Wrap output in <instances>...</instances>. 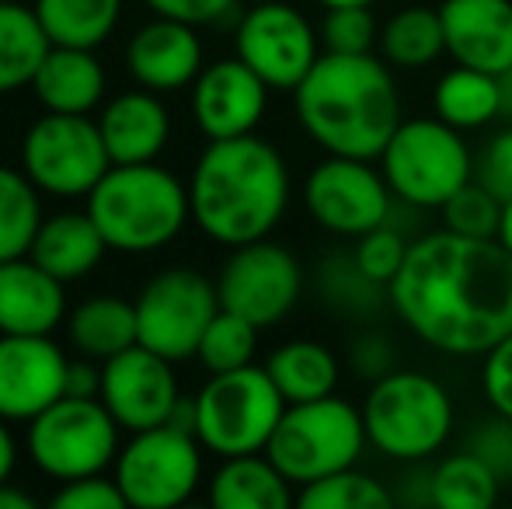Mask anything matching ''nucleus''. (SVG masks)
<instances>
[{
    "instance_id": "1",
    "label": "nucleus",
    "mask_w": 512,
    "mask_h": 509,
    "mask_svg": "<svg viewBox=\"0 0 512 509\" xmlns=\"http://www.w3.org/2000/svg\"><path fill=\"white\" fill-rule=\"evenodd\" d=\"M401 325L446 356H485L512 332V255L495 238L432 231L387 286Z\"/></svg>"
},
{
    "instance_id": "2",
    "label": "nucleus",
    "mask_w": 512,
    "mask_h": 509,
    "mask_svg": "<svg viewBox=\"0 0 512 509\" xmlns=\"http://www.w3.org/2000/svg\"><path fill=\"white\" fill-rule=\"evenodd\" d=\"M293 112L324 154L377 161L401 126L394 67L377 53H321L293 91Z\"/></svg>"
},
{
    "instance_id": "3",
    "label": "nucleus",
    "mask_w": 512,
    "mask_h": 509,
    "mask_svg": "<svg viewBox=\"0 0 512 509\" xmlns=\"http://www.w3.org/2000/svg\"><path fill=\"white\" fill-rule=\"evenodd\" d=\"M196 227L216 245H251L276 231L290 206V168L269 140H209L189 182Z\"/></svg>"
},
{
    "instance_id": "4",
    "label": "nucleus",
    "mask_w": 512,
    "mask_h": 509,
    "mask_svg": "<svg viewBox=\"0 0 512 509\" xmlns=\"http://www.w3.org/2000/svg\"><path fill=\"white\" fill-rule=\"evenodd\" d=\"M88 213L115 252H157L182 234L192 217L189 189L168 168L112 164L88 192Z\"/></svg>"
},
{
    "instance_id": "5",
    "label": "nucleus",
    "mask_w": 512,
    "mask_h": 509,
    "mask_svg": "<svg viewBox=\"0 0 512 509\" xmlns=\"http://www.w3.org/2000/svg\"><path fill=\"white\" fill-rule=\"evenodd\" d=\"M453 398L422 370H391L370 384L363 422L370 447L398 464L429 461L453 433Z\"/></svg>"
},
{
    "instance_id": "6",
    "label": "nucleus",
    "mask_w": 512,
    "mask_h": 509,
    "mask_svg": "<svg viewBox=\"0 0 512 509\" xmlns=\"http://www.w3.org/2000/svg\"><path fill=\"white\" fill-rule=\"evenodd\" d=\"M366 443L370 436H366L363 408L328 394V398L286 405L265 454L293 485L304 489L317 478L359 464Z\"/></svg>"
},
{
    "instance_id": "7",
    "label": "nucleus",
    "mask_w": 512,
    "mask_h": 509,
    "mask_svg": "<svg viewBox=\"0 0 512 509\" xmlns=\"http://www.w3.org/2000/svg\"><path fill=\"white\" fill-rule=\"evenodd\" d=\"M394 199L415 210H443V203L474 178V154L464 133L439 116L401 119L377 157Z\"/></svg>"
},
{
    "instance_id": "8",
    "label": "nucleus",
    "mask_w": 512,
    "mask_h": 509,
    "mask_svg": "<svg viewBox=\"0 0 512 509\" xmlns=\"http://www.w3.org/2000/svg\"><path fill=\"white\" fill-rule=\"evenodd\" d=\"M286 412V398L272 384L265 367H237L223 374H209L196 394V436L216 457L265 454L279 419Z\"/></svg>"
},
{
    "instance_id": "9",
    "label": "nucleus",
    "mask_w": 512,
    "mask_h": 509,
    "mask_svg": "<svg viewBox=\"0 0 512 509\" xmlns=\"http://www.w3.org/2000/svg\"><path fill=\"white\" fill-rule=\"evenodd\" d=\"M119 422L105 408L102 398H74L63 394L60 401L39 412L28 426V454L35 468L46 471L56 482L102 475L119 454Z\"/></svg>"
},
{
    "instance_id": "10",
    "label": "nucleus",
    "mask_w": 512,
    "mask_h": 509,
    "mask_svg": "<svg viewBox=\"0 0 512 509\" xmlns=\"http://www.w3.org/2000/svg\"><path fill=\"white\" fill-rule=\"evenodd\" d=\"M203 443L196 433L154 426L133 433L115 454V482L136 509H175L203 482Z\"/></svg>"
},
{
    "instance_id": "11",
    "label": "nucleus",
    "mask_w": 512,
    "mask_h": 509,
    "mask_svg": "<svg viewBox=\"0 0 512 509\" xmlns=\"http://www.w3.org/2000/svg\"><path fill=\"white\" fill-rule=\"evenodd\" d=\"M304 210L321 231L356 241L391 224L394 192L377 161L328 154L307 171Z\"/></svg>"
},
{
    "instance_id": "12",
    "label": "nucleus",
    "mask_w": 512,
    "mask_h": 509,
    "mask_svg": "<svg viewBox=\"0 0 512 509\" xmlns=\"http://www.w3.org/2000/svg\"><path fill=\"white\" fill-rule=\"evenodd\" d=\"M21 164L25 175L49 196H88L112 168V157L102 126L88 116L46 112L25 133Z\"/></svg>"
},
{
    "instance_id": "13",
    "label": "nucleus",
    "mask_w": 512,
    "mask_h": 509,
    "mask_svg": "<svg viewBox=\"0 0 512 509\" xmlns=\"http://www.w3.org/2000/svg\"><path fill=\"white\" fill-rule=\"evenodd\" d=\"M220 311L216 283L196 269H164L136 297V332L140 346L161 353L164 360L196 356L203 332Z\"/></svg>"
},
{
    "instance_id": "14",
    "label": "nucleus",
    "mask_w": 512,
    "mask_h": 509,
    "mask_svg": "<svg viewBox=\"0 0 512 509\" xmlns=\"http://www.w3.org/2000/svg\"><path fill=\"white\" fill-rule=\"evenodd\" d=\"M234 49L272 91H297L324 53L321 32L286 0H255L237 25Z\"/></svg>"
},
{
    "instance_id": "15",
    "label": "nucleus",
    "mask_w": 512,
    "mask_h": 509,
    "mask_svg": "<svg viewBox=\"0 0 512 509\" xmlns=\"http://www.w3.org/2000/svg\"><path fill=\"white\" fill-rule=\"evenodd\" d=\"M304 290V269L290 248L262 238L237 245L216 279L223 311H234L258 328H272L297 307Z\"/></svg>"
},
{
    "instance_id": "16",
    "label": "nucleus",
    "mask_w": 512,
    "mask_h": 509,
    "mask_svg": "<svg viewBox=\"0 0 512 509\" xmlns=\"http://www.w3.org/2000/svg\"><path fill=\"white\" fill-rule=\"evenodd\" d=\"M178 398L182 391H178L171 360H164L154 349L136 342L126 353L105 360L102 401L112 419L129 433L164 426Z\"/></svg>"
},
{
    "instance_id": "17",
    "label": "nucleus",
    "mask_w": 512,
    "mask_h": 509,
    "mask_svg": "<svg viewBox=\"0 0 512 509\" xmlns=\"http://www.w3.org/2000/svg\"><path fill=\"white\" fill-rule=\"evenodd\" d=\"M70 360L49 335H0V419L32 422L67 394Z\"/></svg>"
},
{
    "instance_id": "18",
    "label": "nucleus",
    "mask_w": 512,
    "mask_h": 509,
    "mask_svg": "<svg viewBox=\"0 0 512 509\" xmlns=\"http://www.w3.org/2000/svg\"><path fill=\"white\" fill-rule=\"evenodd\" d=\"M269 84L241 60H216L192 81V116L209 140L255 133L269 105Z\"/></svg>"
},
{
    "instance_id": "19",
    "label": "nucleus",
    "mask_w": 512,
    "mask_h": 509,
    "mask_svg": "<svg viewBox=\"0 0 512 509\" xmlns=\"http://www.w3.org/2000/svg\"><path fill=\"white\" fill-rule=\"evenodd\" d=\"M446 56L499 77L512 67V0H443Z\"/></svg>"
},
{
    "instance_id": "20",
    "label": "nucleus",
    "mask_w": 512,
    "mask_h": 509,
    "mask_svg": "<svg viewBox=\"0 0 512 509\" xmlns=\"http://www.w3.org/2000/svg\"><path fill=\"white\" fill-rule=\"evenodd\" d=\"M126 67L133 81L147 91L189 88L203 74V42L196 35V25L157 14L129 39Z\"/></svg>"
},
{
    "instance_id": "21",
    "label": "nucleus",
    "mask_w": 512,
    "mask_h": 509,
    "mask_svg": "<svg viewBox=\"0 0 512 509\" xmlns=\"http://www.w3.org/2000/svg\"><path fill=\"white\" fill-rule=\"evenodd\" d=\"M67 314L63 279L32 255L0 262V335H49Z\"/></svg>"
},
{
    "instance_id": "22",
    "label": "nucleus",
    "mask_w": 512,
    "mask_h": 509,
    "mask_svg": "<svg viewBox=\"0 0 512 509\" xmlns=\"http://www.w3.org/2000/svg\"><path fill=\"white\" fill-rule=\"evenodd\" d=\"M102 136L112 164H147L171 136V116L154 91H126L105 105Z\"/></svg>"
},
{
    "instance_id": "23",
    "label": "nucleus",
    "mask_w": 512,
    "mask_h": 509,
    "mask_svg": "<svg viewBox=\"0 0 512 509\" xmlns=\"http://www.w3.org/2000/svg\"><path fill=\"white\" fill-rule=\"evenodd\" d=\"M32 91L46 112L88 116L105 95V70L91 49L53 46L35 70Z\"/></svg>"
},
{
    "instance_id": "24",
    "label": "nucleus",
    "mask_w": 512,
    "mask_h": 509,
    "mask_svg": "<svg viewBox=\"0 0 512 509\" xmlns=\"http://www.w3.org/2000/svg\"><path fill=\"white\" fill-rule=\"evenodd\" d=\"M105 238L98 231V224L91 220V213H56V217L42 220L39 234H35L28 255L49 269L56 279L70 283L81 279L102 262L105 255Z\"/></svg>"
},
{
    "instance_id": "25",
    "label": "nucleus",
    "mask_w": 512,
    "mask_h": 509,
    "mask_svg": "<svg viewBox=\"0 0 512 509\" xmlns=\"http://www.w3.org/2000/svg\"><path fill=\"white\" fill-rule=\"evenodd\" d=\"M209 503L216 509H286L297 503L293 482L269 461V454L223 457L209 482Z\"/></svg>"
},
{
    "instance_id": "26",
    "label": "nucleus",
    "mask_w": 512,
    "mask_h": 509,
    "mask_svg": "<svg viewBox=\"0 0 512 509\" xmlns=\"http://www.w3.org/2000/svg\"><path fill=\"white\" fill-rule=\"evenodd\" d=\"M432 116H439L460 133L492 126L495 119H502L499 77L488 70L453 63L432 88Z\"/></svg>"
},
{
    "instance_id": "27",
    "label": "nucleus",
    "mask_w": 512,
    "mask_h": 509,
    "mask_svg": "<svg viewBox=\"0 0 512 509\" xmlns=\"http://www.w3.org/2000/svg\"><path fill=\"white\" fill-rule=\"evenodd\" d=\"M265 370H269L272 384L286 398V405L328 398V394L338 391V381H342L338 356L314 339H293L286 346H279L265 360Z\"/></svg>"
},
{
    "instance_id": "28",
    "label": "nucleus",
    "mask_w": 512,
    "mask_h": 509,
    "mask_svg": "<svg viewBox=\"0 0 512 509\" xmlns=\"http://www.w3.org/2000/svg\"><path fill=\"white\" fill-rule=\"evenodd\" d=\"M380 56L391 63L394 70H425L446 53V35L439 7L408 4L394 11L391 18L380 25Z\"/></svg>"
},
{
    "instance_id": "29",
    "label": "nucleus",
    "mask_w": 512,
    "mask_h": 509,
    "mask_svg": "<svg viewBox=\"0 0 512 509\" xmlns=\"http://www.w3.org/2000/svg\"><path fill=\"white\" fill-rule=\"evenodd\" d=\"M70 342L84 356L112 360L140 342L136 332V304L122 297H91L70 314Z\"/></svg>"
},
{
    "instance_id": "30",
    "label": "nucleus",
    "mask_w": 512,
    "mask_h": 509,
    "mask_svg": "<svg viewBox=\"0 0 512 509\" xmlns=\"http://www.w3.org/2000/svg\"><path fill=\"white\" fill-rule=\"evenodd\" d=\"M53 49L42 21L32 7H21L18 0L0 4V95L18 91L21 84H32L39 63Z\"/></svg>"
},
{
    "instance_id": "31",
    "label": "nucleus",
    "mask_w": 512,
    "mask_h": 509,
    "mask_svg": "<svg viewBox=\"0 0 512 509\" xmlns=\"http://www.w3.org/2000/svg\"><path fill=\"white\" fill-rule=\"evenodd\" d=\"M32 11L53 46L95 49L112 35L122 0H35Z\"/></svg>"
},
{
    "instance_id": "32",
    "label": "nucleus",
    "mask_w": 512,
    "mask_h": 509,
    "mask_svg": "<svg viewBox=\"0 0 512 509\" xmlns=\"http://www.w3.org/2000/svg\"><path fill=\"white\" fill-rule=\"evenodd\" d=\"M429 492L436 509H492L502 496V482L478 454L464 447L429 471Z\"/></svg>"
},
{
    "instance_id": "33",
    "label": "nucleus",
    "mask_w": 512,
    "mask_h": 509,
    "mask_svg": "<svg viewBox=\"0 0 512 509\" xmlns=\"http://www.w3.org/2000/svg\"><path fill=\"white\" fill-rule=\"evenodd\" d=\"M39 185L28 175L0 164V262L28 255L42 227Z\"/></svg>"
},
{
    "instance_id": "34",
    "label": "nucleus",
    "mask_w": 512,
    "mask_h": 509,
    "mask_svg": "<svg viewBox=\"0 0 512 509\" xmlns=\"http://www.w3.org/2000/svg\"><path fill=\"white\" fill-rule=\"evenodd\" d=\"M394 492L380 478L352 468H342L335 475H324L300 489L297 506L304 509H387L394 506Z\"/></svg>"
},
{
    "instance_id": "35",
    "label": "nucleus",
    "mask_w": 512,
    "mask_h": 509,
    "mask_svg": "<svg viewBox=\"0 0 512 509\" xmlns=\"http://www.w3.org/2000/svg\"><path fill=\"white\" fill-rule=\"evenodd\" d=\"M258 332L262 328L251 325L248 318L234 311H216L209 328L203 332V342H199L196 356L199 363L209 370V374H223V370H237V367H248L255 360V349H258Z\"/></svg>"
},
{
    "instance_id": "36",
    "label": "nucleus",
    "mask_w": 512,
    "mask_h": 509,
    "mask_svg": "<svg viewBox=\"0 0 512 509\" xmlns=\"http://www.w3.org/2000/svg\"><path fill=\"white\" fill-rule=\"evenodd\" d=\"M321 297L328 300L335 311H345L352 318H363L366 307H377L387 297V286L370 279L356 265L352 255H331L321 265Z\"/></svg>"
},
{
    "instance_id": "37",
    "label": "nucleus",
    "mask_w": 512,
    "mask_h": 509,
    "mask_svg": "<svg viewBox=\"0 0 512 509\" xmlns=\"http://www.w3.org/2000/svg\"><path fill=\"white\" fill-rule=\"evenodd\" d=\"M443 224L446 231L464 234V238H495L502 220V199L492 189L471 178L460 192H453L443 203Z\"/></svg>"
},
{
    "instance_id": "38",
    "label": "nucleus",
    "mask_w": 512,
    "mask_h": 509,
    "mask_svg": "<svg viewBox=\"0 0 512 509\" xmlns=\"http://www.w3.org/2000/svg\"><path fill=\"white\" fill-rule=\"evenodd\" d=\"M321 46L324 53H373L380 42V25L373 18V7L352 4V7H328L321 21Z\"/></svg>"
},
{
    "instance_id": "39",
    "label": "nucleus",
    "mask_w": 512,
    "mask_h": 509,
    "mask_svg": "<svg viewBox=\"0 0 512 509\" xmlns=\"http://www.w3.org/2000/svg\"><path fill=\"white\" fill-rule=\"evenodd\" d=\"M408 245L411 241L401 238V231H394L391 224H384V227H377V231L356 238L352 258H356V265L370 279H377L380 286H391V279L398 276L401 265H405Z\"/></svg>"
},
{
    "instance_id": "40",
    "label": "nucleus",
    "mask_w": 512,
    "mask_h": 509,
    "mask_svg": "<svg viewBox=\"0 0 512 509\" xmlns=\"http://www.w3.org/2000/svg\"><path fill=\"white\" fill-rule=\"evenodd\" d=\"M467 450L478 454L488 468L499 475L502 485L512 482V419L509 415L492 412L485 422H474L467 436Z\"/></svg>"
},
{
    "instance_id": "41",
    "label": "nucleus",
    "mask_w": 512,
    "mask_h": 509,
    "mask_svg": "<svg viewBox=\"0 0 512 509\" xmlns=\"http://www.w3.org/2000/svg\"><path fill=\"white\" fill-rule=\"evenodd\" d=\"M474 178L499 199L512 196V123L488 136L481 154L474 157Z\"/></svg>"
},
{
    "instance_id": "42",
    "label": "nucleus",
    "mask_w": 512,
    "mask_h": 509,
    "mask_svg": "<svg viewBox=\"0 0 512 509\" xmlns=\"http://www.w3.org/2000/svg\"><path fill=\"white\" fill-rule=\"evenodd\" d=\"M56 509H122L129 506L122 496L119 482H108L102 475L74 478V482H63V489L53 496Z\"/></svg>"
},
{
    "instance_id": "43",
    "label": "nucleus",
    "mask_w": 512,
    "mask_h": 509,
    "mask_svg": "<svg viewBox=\"0 0 512 509\" xmlns=\"http://www.w3.org/2000/svg\"><path fill=\"white\" fill-rule=\"evenodd\" d=\"M481 391H485L492 412L509 415L512 419V332L495 349L485 353L481 367Z\"/></svg>"
},
{
    "instance_id": "44",
    "label": "nucleus",
    "mask_w": 512,
    "mask_h": 509,
    "mask_svg": "<svg viewBox=\"0 0 512 509\" xmlns=\"http://www.w3.org/2000/svg\"><path fill=\"white\" fill-rule=\"evenodd\" d=\"M349 367L352 374H359L363 381H380L391 370H398V353H394V342L384 332H363L352 339L349 349Z\"/></svg>"
},
{
    "instance_id": "45",
    "label": "nucleus",
    "mask_w": 512,
    "mask_h": 509,
    "mask_svg": "<svg viewBox=\"0 0 512 509\" xmlns=\"http://www.w3.org/2000/svg\"><path fill=\"white\" fill-rule=\"evenodd\" d=\"M154 14L161 18H178L189 25H209V21L223 18L237 0H143Z\"/></svg>"
},
{
    "instance_id": "46",
    "label": "nucleus",
    "mask_w": 512,
    "mask_h": 509,
    "mask_svg": "<svg viewBox=\"0 0 512 509\" xmlns=\"http://www.w3.org/2000/svg\"><path fill=\"white\" fill-rule=\"evenodd\" d=\"M67 394L74 398H102V370L91 363H70L67 367Z\"/></svg>"
},
{
    "instance_id": "47",
    "label": "nucleus",
    "mask_w": 512,
    "mask_h": 509,
    "mask_svg": "<svg viewBox=\"0 0 512 509\" xmlns=\"http://www.w3.org/2000/svg\"><path fill=\"white\" fill-rule=\"evenodd\" d=\"M14 436H11V429H7V419H0V485L11 478V471H14Z\"/></svg>"
},
{
    "instance_id": "48",
    "label": "nucleus",
    "mask_w": 512,
    "mask_h": 509,
    "mask_svg": "<svg viewBox=\"0 0 512 509\" xmlns=\"http://www.w3.org/2000/svg\"><path fill=\"white\" fill-rule=\"evenodd\" d=\"M0 509H35V499L14 485H0Z\"/></svg>"
},
{
    "instance_id": "49",
    "label": "nucleus",
    "mask_w": 512,
    "mask_h": 509,
    "mask_svg": "<svg viewBox=\"0 0 512 509\" xmlns=\"http://www.w3.org/2000/svg\"><path fill=\"white\" fill-rule=\"evenodd\" d=\"M495 241H499V245L512 255V196L502 199V220H499V234H495Z\"/></svg>"
},
{
    "instance_id": "50",
    "label": "nucleus",
    "mask_w": 512,
    "mask_h": 509,
    "mask_svg": "<svg viewBox=\"0 0 512 509\" xmlns=\"http://www.w3.org/2000/svg\"><path fill=\"white\" fill-rule=\"evenodd\" d=\"M499 91H502V119L512 123V67L499 74Z\"/></svg>"
},
{
    "instance_id": "51",
    "label": "nucleus",
    "mask_w": 512,
    "mask_h": 509,
    "mask_svg": "<svg viewBox=\"0 0 512 509\" xmlns=\"http://www.w3.org/2000/svg\"><path fill=\"white\" fill-rule=\"evenodd\" d=\"M321 7H352V4H366V7H373L377 0H317Z\"/></svg>"
},
{
    "instance_id": "52",
    "label": "nucleus",
    "mask_w": 512,
    "mask_h": 509,
    "mask_svg": "<svg viewBox=\"0 0 512 509\" xmlns=\"http://www.w3.org/2000/svg\"><path fill=\"white\" fill-rule=\"evenodd\" d=\"M0 4H4V0H0Z\"/></svg>"
}]
</instances>
